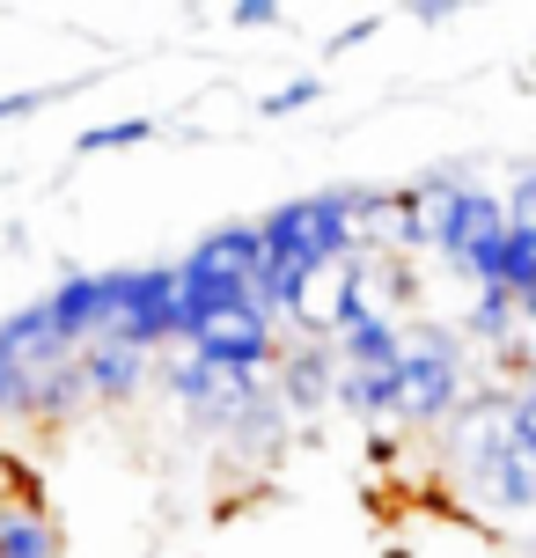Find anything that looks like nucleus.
<instances>
[{"label":"nucleus","instance_id":"obj_1","mask_svg":"<svg viewBox=\"0 0 536 558\" xmlns=\"http://www.w3.org/2000/svg\"><path fill=\"white\" fill-rule=\"evenodd\" d=\"M463 397H471L463 338L449 324H412L397 353V426H449Z\"/></svg>","mask_w":536,"mask_h":558},{"label":"nucleus","instance_id":"obj_2","mask_svg":"<svg viewBox=\"0 0 536 558\" xmlns=\"http://www.w3.org/2000/svg\"><path fill=\"white\" fill-rule=\"evenodd\" d=\"M257 228V251L287 257L294 272H309V265H339V257H361L353 243V184H331V192H309V198H287L272 206Z\"/></svg>","mask_w":536,"mask_h":558},{"label":"nucleus","instance_id":"obj_3","mask_svg":"<svg viewBox=\"0 0 536 558\" xmlns=\"http://www.w3.org/2000/svg\"><path fill=\"white\" fill-rule=\"evenodd\" d=\"M103 338L133 345V353H162L176 345V287L170 265H118L103 272Z\"/></svg>","mask_w":536,"mask_h":558},{"label":"nucleus","instance_id":"obj_4","mask_svg":"<svg viewBox=\"0 0 536 558\" xmlns=\"http://www.w3.org/2000/svg\"><path fill=\"white\" fill-rule=\"evenodd\" d=\"M500 251H508V206H500V192L463 184V192H455L449 243H441V265H449L455 279H471V287H492Z\"/></svg>","mask_w":536,"mask_h":558},{"label":"nucleus","instance_id":"obj_5","mask_svg":"<svg viewBox=\"0 0 536 558\" xmlns=\"http://www.w3.org/2000/svg\"><path fill=\"white\" fill-rule=\"evenodd\" d=\"M184 353L206 367H221V375H265V367L280 361V324L265 316V308L235 302L221 308L214 324H198L192 338H184Z\"/></svg>","mask_w":536,"mask_h":558},{"label":"nucleus","instance_id":"obj_6","mask_svg":"<svg viewBox=\"0 0 536 558\" xmlns=\"http://www.w3.org/2000/svg\"><path fill=\"white\" fill-rule=\"evenodd\" d=\"M265 383H272L287 418H324L331 390H339V353L316 338H280V361L265 367Z\"/></svg>","mask_w":536,"mask_h":558},{"label":"nucleus","instance_id":"obj_7","mask_svg":"<svg viewBox=\"0 0 536 558\" xmlns=\"http://www.w3.org/2000/svg\"><path fill=\"white\" fill-rule=\"evenodd\" d=\"M74 367H82L88 404H133V397L155 383V361L133 353V345H118V338H88L82 353H74Z\"/></svg>","mask_w":536,"mask_h":558},{"label":"nucleus","instance_id":"obj_8","mask_svg":"<svg viewBox=\"0 0 536 558\" xmlns=\"http://www.w3.org/2000/svg\"><path fill=\"white\" fill-rule=\"evenodd\" d=\"M45 324L66 353H82L88 338H103V272H66L45 294Z\"/></svg>","mask_w":536,"mask_h":558},{"label":"nucleus","instance_id":"obj_9","mask_svg":"<svg viewBox=\"0 0 536 558\" xmlns=\"http://www.w3.org/2000/svg\"><path fill=\"white\" fill-rule=\"evenodd\" d=\"M184 272L221 279V287H243V294H251V272H257V228H251V221L206 228L192 251H184Z\"/></svg>","mask_w":536,"mask_h":558},{"label":"nucleus","instance_id":"obj_10","mask_svg":"<svg viewBox=\"0 0 536 558\" xmlns=\"http://www.w3.org/2000/svg\"><path fill=\"white\" fill-rule=\"evenodd\" d=\"M463 485H471V500H485L492 514H536V456H522V448L485 456L478 471H463Z\"/></svg>","mask_w":536,"mask_h":558},{"label":"nucleus","instance_id":"obj_11","mask_svg":"<svg viewBox=\"0 0 536 558\" xmlns=\"http://www.w3.org/2000/svg\"><path fill=\"white\" fill-rule=\"evenodd\" d=\"M522 331H536V316L514 302V294H500V287H471V308H463V338H471V345H485V353L500 361Z\"/></svg>","mask_w":536,"mask_h":558},{"label":"nucleus","instance_id":"obj_12","mask_svg":"<svg viewBox=\"0 0 536 558\" xmlns=\"http://www.w3.org/2000/svg\"><path fill=\"white\" fill-rule=\"evenodd\" d=\"M331 353H339V367H397V353H404V324H397V316H375V308L361 302L339 324Z\"/></svg>","mask_w":536,"mask_h":558},{"label":"nucleus","instance_id":"obj_13","mask_svg":"<svg viewBox=\"0 0 536 558\" xmlns=\"http://www.w3.org/2000/svg\"><path fill=\"white\" fill-rule=\"evenodd\" d=\"M0 361L23 367V375H37V367H59V361H74V353L52 338L45 302H29V308H15V316H0Z\"/></svg>","mask_w":536,"mask_h":558},{"label":"nucleus","instance_id":"obj_14","mask_svg":"<svg viewBox=\"0 0 536 558\" xmlns=\"http://www.w3.org/2000/svg\"><path fill=\"white\" fill-rule=\"evenodd\" d=\"M82 404H88V397H82V367H74V361L37 367V375L23 383V418H37V426H66Z\"/></svg>","mask_w":536,"mask_h":558},{"label":"nucleus","instance_id":"obj_15","mask_svg":"<svg viewBox=\"0 0 536 558\" xmlns=\"http://www.w3.org/2000/svg\"><path fill=\"white\" fill-rule=\"evenodd\" d=\"M331 404H345L353 418H367V434L390 426V418H397V367H339Z\"/></svg>","mask_w":536,"mask_h":558},{"label":"nucleus","instance_id":"obj_16","mask_svg":"<svg viewBox=\"0 0 536 558\" xmlns=\"http://www.w3.org/2000/svg\"><path fill=\"white\" fill-rule=\"evenodd\" d=\"M0 558H59V530L45 507L0 500Z\"/></svg>","mask_w":536,"mask_h":558},{"label":"nucleus","instance_id":"obj_17","mask_svg":"<svg viewBox=\"0 0 536 558\" xmlns=\"http://www.w3.org/2000/svg\"><path fill=\"white\" fill-rule=\"evenodd\" d=\"M155 133H162L155 118H111V125H88V133L74 140V155H118V147H147Z\"/></svg>","mask_w":536,"mask_h":558},{"label":"nucleus","instance_id":"obj_18","mask_svg":"<svg viewBox=\"0 0 536 558\" xmlns=\"http://www.w3.org/2000/svg\"><path fill=\"white\" fill-rule=\"evenodd\" d=\"M316 96H324V82H316V74H302V82H287V88H272V96H257V118H294V111H309Z\"/></svg>","mask_w":536,"mask_h":558},{"label":"nucleus","instance_id":"obj_19","mask_svg":"<svg viewBox=\"0 0 536 558\" xmlns=\"http://www.w3.org/2000/svg\"><path fill=\"white\" fill-rule=\"evenodd\" d=\"M74 82H59V88H15V96H0V125L8 118H29V111H45V104H59Z\"/></svg>","mask_w":536,"mask_h":558},{"label":"nucleus","instance_id":"obj_20","mask_svg":"<svg viewBox=\"0 0 536 558\" xmlns=\"http://www.w3.org/2000/svg\"><path fill=\"white\" fill-rule=\"evenodd\" d=\"M280 15H287L280 0H235V8H228V23H235V29H272Z\"/></svg>","mask_w":536,"mask_h":558},{"label":"nucleus","instance_id":"obj_21","mask_svg":"<svg viewBox=\"0 0 536 558\" xmlns=\"http://www.w3.org/2000/svg\"><path fill=\"white\" fill-rule=\"evenodd\" d=\"M375 29H382V15H353L345 29H331V45H324V52H361V45L375 37Z\"/></svg>","mask_w":536,"mask_h":558},{"label":"nucleus","instance_id":"obj_22","mask_svg":"<svg viewBox=\"0 0 536 558\" xmlns=\"http://www.w3.org/2000/svg\"><path fill=\"white\" fill-rule=\"evenodd\" d=\"M23 383H29L23 367H8V361H0V418H23Z\"/></svg>","mask_w":536,"mask_h":558},{"label":"nucleus","instance_id":"obj_23","mask_svg":"<svg viewBox=\"0 0 536 558\" xmlns=\"http://www.w3.org/2000/svg\"><path fill=\"white\" fill-rule=\"evenodd\" d=\"M463 8L455 0H412V23H426V29H441V23H455Z\"/></svg>","mask_w":536,"mask_h":558}]
</instances>
